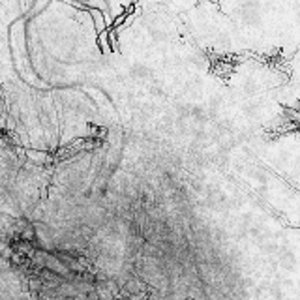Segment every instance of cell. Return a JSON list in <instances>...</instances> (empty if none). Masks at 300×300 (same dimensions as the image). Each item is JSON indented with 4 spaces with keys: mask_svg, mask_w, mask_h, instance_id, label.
Here are the masks:
<instances>
[{
    "mask_svg": "<svg viewBox=\"0 0 300 300\" xmlns=\"http://www.w3.org/2000/svg\"><path fill=\"white\" fill-rule=\"evenodd\" d=\"M280 264H281L283 268H287V270L295 268V264H297V257H295V253H291V252L281 253V255H280Z\"/></svg>",
    "mask_w": 300,
    "mask_h": 300,
    "instance_id": "1",
    "label": "cell"
}]
</instances>
